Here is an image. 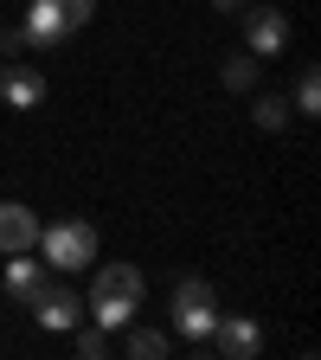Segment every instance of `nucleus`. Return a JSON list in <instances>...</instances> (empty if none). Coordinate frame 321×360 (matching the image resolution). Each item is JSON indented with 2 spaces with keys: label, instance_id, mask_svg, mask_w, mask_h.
<instances>
[{
  "label": "nucleus",
  "instance_id": "nucleus-2",
  "mask_svg": "<svg viewBox=\"0 0 321 360\" xmlns=\"http://www.w3.org/2000/svg\"><path fill=\"white\" fill-rule=\"evenodd\" d=\"M173 328H180V341H193V347L212 341V328H218V296H212L206 277H180L173 283Z\"/></svg>",
  "mask_w": 321,
  "mask_h": 360
},
{
  "label": "nucleus",
  "instance_id": "nucleus-5",
  "mask_svg": "<svg viewBox=\"0 0 321 360\" xmlns=\"http://www.w3.org/2000/svg\"><path fill=\"white\" fill-rule=\"evenodd\" d=\"M32 315H39V328L65 335V328H77V322H84V302H77V290H71V283H52V277H45V290L32 296Z\"/></svg>",
  "mask_w": 321,
  "mask_h": 360
},
{
  "label": "nucleus",
  "instance_id": "nucleus-7",
  "mask_svg": "<svg viewBox=\"0 0 321 360\" xmlns=\"http://www.w3.org/2000/svg\"><path fill=\"white\" fill-rule=\"evenodd\" d=\"M0 103H7V110H39L45 103V77L32 65L7 58V65H0Z\"/></svg>",
  "mask_w": 321,
  "mask_h": 360
},
{
  "label": "nucleus",
  "instance_id": "nucleus-13",
  "mask_svg": "<svg viewBox=\"0 0 321 360\" xmlns=\"http://www.w3.org/2000/svg\"><path fill=\"white\" fill-rule=\"evenodd\" d=\"M289 110H296V116H321V71H315V65H302V77H296V97H289Z\"/></svg>",
  "mask_w": 321,
  "mask_h": 360
},
{
  "label": "nucleus",
  "instance_id": "nucleus-15",
  "mask_svg": "<svg viewBox=\"0 0 321 360\" xmlns=\"http://www.w3.org/2000/svg\"><path fill=\"white\" fill-rule=\"evenodd\" d=\"M39 7H45V13H58V20H65V26L77 32V26H90V13H97V0H39Z\"/></svg>",
  "mask_w": 321,
  "mask_h": 360
},
{
  "label": "nucleus",
  "instance_id": "nucleus-14",
  "mask_svg": "<svg viewBox=\"0 0 321 360\" xmlns=\"http://www.w3.org/2000/svg\"><path fill=\"white\" fill-rule=\"evenodd\" d=\"M251 116H257V129H283V122H289L296 110H289V103L277 97V90H263V97L251 103Z\"/></svg>",
  "mask_w": 321,
  "mask_h": 360
},
{
  "label": "nucleus",
  "instance_id": "nucleus-10",
  "mask_svg": "<svg viewBox=\"0 0 321 360\" xmlns=\"http://www.w3.org/2000/svg\"><path fill=\"white\" fill-rule=\"evenodd\" d=\"M13 264H7V290L20 296V302H32L39 290H45V257H32V251H7Z\"/></svg>",
  "mask_w": 321,
  "mask_h": 360
},
{
  "label": "nucleus",
  "instance_id": "nucleus-1",
  "mask_svg": "<svg viewBox=\"0 0 321 360\" xmlns=\"http://www.w3.org/2000/svg\"><path fill=\"white\" fill-rule=\"evenodd\" d=\"M142 302H148V277L135 264H103L97 277H90V302H84V315L97 328H122V322H135L142 315Z\"/></svg>",
  "mask_w": 321,
  "mask_h": 360
},
{
  "label": "nucleus",
  "instance_id": "nucleus-6",
  "mask_svg": "<svg viewBox=\"0 0 321 360\" xmlns=\"http://www.w3.org/2000/svg\"><path fill=\"white\" fill-rule=\"evenodd\" d=\"M206 347H218L225 360H257L263 354V328L251 322V315H218V328H212Z\"/></svg>",
  "mask_w": 321,
  "mask_h": 360
},
{
  "label": "nucleus",
  "instance_id": "nucleus-11",
  "mask_svg": "<svg viewBox=\"0 0 321 360\" xmlns=\"http://www.w3.org/2000/svg\"><path fill=\"white\" fill-rule=\"evenodd\" d=\"M122 354H135V360H167V354H173V341H167L161 328H142V322H122Z\"/></svg>",
  "mask_w": 321,
  "mask_h": 360
},
{
  "label": "nucleus",
  "instance_id": "nucleus-17",
  "mask_svg": "<svg viewBox=\"0 0 321 360\" xmlns=\"http://www.w3.org/2000/svg\"><path fill=\"white\" fill-rule=\"evenodd\" d=\"M212 7H225V13H232V7H251V0H212Z\"/></svg>",
  "mask_w": 321,
  "mask_h": 360
},
{
  "label": "nucleus",
  "instance_id": "nucleus-16",
  "mask_svg": "<svg viewBox=\"0 0 321 360\" xmlns=\"http://www.w3.org/2000/svg\"><path fill=\"white\" fill-rule=\"evenodd\" d=\"M71 335H77V354L84 360H103L110 354V328H97V322H90V328H71Z\"/></svg>",
  "mask_w": 321,
  "mask_h": 360
},
{
  "label": "nucleus",
  "instance_id": "nucleus-9",
  "mask_svg": "<svg viewBox=\"0 0 321 360\" xmlns=\"http://www.w3.org/2000/svg\"><path fill=\"white\" fill-rule=\"evenodd\" d=\"M20 32H26V45H32V52H58V45L71 39V26H65L58 13H45L39 0L26 7V26H20Z\"/></svg>",
  "mask_w": 321,
  "mask_h": 360
},
{
  "label": "nucleus",
  "instance_id": "nucleus-12",
  "mask_svg": "<svg viewBox=\"0 0 321 360\" xmlns=\"http://www.w3.org/2000/svg\"><path fill=\"white\" fill-rule=\"evenodd\" d=\"M257 71H263V58H257V52H238V58L218 65V84H225V90H257Z\"/></svg>",
  "mask_w": 321,
  "mask_h": 360
},
{
  "label": "nucleus",
  "instance_id": "nucleus-4",
  "mask_svg": "<svg viewBox=\"0 0 321 360\" xmlns=\"http://www.w3.org/2000/svg\"><path fill=\"white\" fill-rule=\"evenodd\" d=\"M283 45H289V13L283 7H244V52L283 58Z\"/></svg>",
  "mask_w": 321,
  "mask_h": 360
},
{
  "label": "nucleus",
  "instance_id": "nucleus-3",
  "mask_svg": "<svg viewBox=\"0 0 321 360\" xmlns=\"http://www.w3.org/2000/svg\"><path fill=\"white\" fill-rule=\"evenodd\" d=\"M39 251H45V270H84L97 264V232L84 219H52L39 225Z\"/></svg>",
  "mask_w": 321,
  "mask_h": 360
},
{
  "label": "nucleus",
  "instance_id": "nucleus-8",
  "mask_svg": "<svg viewBox=\"0 0 321 360\" xmlns=\"http://www.w3.org/2000/svg\"><path fill=\"white\" fill-rule=\"evenodd\" d=\"M39 245V212L26 200H0V257L7 251H32Z\"/></svg>",
  "mask_w": 321,
  "mask_h": 360
}]
</instances>
